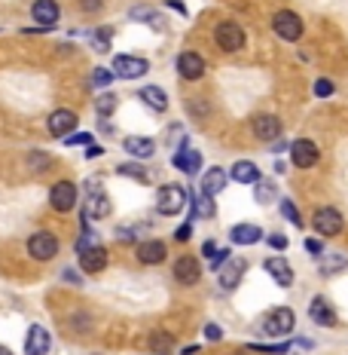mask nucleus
<instances>
[{
  "label": "nucleus",
  "instance_id": "obj_1",
  "mask_svg": "<svg viewBox=\"0 0 348 355\" xmlns=\"http://www.w3.org/2000/svg\"><path fill=\"white\" fill-rule=\"evenodd\" d=\"M187 202H190V196L181 184H165V187H159V193H156V209H159V215H165V218L181 215Z\"/></svg>",
  "mask_w": 348,
  "mask_h": 355
},
{
  "label": "nucleus",
  "instance_id": "obj_2",
  "mask_svg": "<svg viewBox=\"0 0 348 355\" xmlns=\"http://www.w3.org/2000/svg\"><path fill=\"white\" fill-rule=\"evenodd\" d=\"M294 325H296L294 309L290 307H275L266 318H263V334H269V337H287V334L294 331Z\"/></svg>",
  "mask_w": 348,
  "mask_h": 355
},
{
  "label": "nucleus",
  "instance_id": "obj_3",
  "mask_svg": "<svg viewBox=\"0 0 348 355\" xmlns=\"http://www.w3.org/2000/svg\"><path fill=\"white\" fill-rule=\"evenodd\" d=\"M272 31L278 34L281 40H287V44H296V40L303 37V19L290 10H281V12H275V19H272Z\"/></svg>",
  "mask_w": 348,
  "mask_h": 355
},
{
  "label": "nucleus",
  "instance_id": "obj_4",
  "mask_svg": "<svg viewBox=\"0 0 348 355\" xmlns=\"http://www.w3.org/2000/svg\"><path fill=\"white\" fill-rule=\"evenodd\" d=\"M150 70V61L138 59V55H113V74L119 80H134V77H144Z\"/></svg>",
  "mask_w": 348,
  "mask_h": 355
},
{
  "label": "nucleus",
  "instance_id": "obj_5",
  "mask_svg": "<svg viewBox=\"0 0 348 355\" xmlns=\"http://www.w3.org/2000/svg\"><path fill=\"white\" fill-rule=\"evenodd\" d=\"M86 193H89V209H86V215L89 218H95V221H101V218H108L110 215V196L104 193V187H101V181H86Z\"/></svg>",
  "mask_w": 348,
  "mask_h": 355
},
{
  "label": "nucleus",
  "instance_id": "obj_6",
  "mask_svg": "<svg viewBox=\"0 0 348 355\" xmlns=\"http://www.w3.org/2000/svg\"><path fill=\"white\" fill-rule=\"evenodd\" d=\"M28 254H31L34 260H52L55 254H59V239L46 230L34 233V236L28 239Z\"/></svg>",
  "mask_w": 348,
  "mask_h": 355
},
{
  "label": "nucleus",
  "instance_id": "obj_7",
  "mask_svg": "<svg viewBox=\"0 0 348 355\" xmlns=\"http://www.w3.org/2000/svg\"><path fill=\"white\" fill-rule=\"evenodd\" d=\"M214 40L223 52H238L245 46V31L236 25V22H220L214 28Z\"/></svg>",
  "mask_w": 348,
  "mask_h": 355
},
{
  "label": "nucleus",
  "instance_id": "obj_8",
  "mask_svg": "<svg viewBox=\"0 0 348 355\" xmlns=\"http://www.w3.org/2000/svg\"><path fill=\"white\" fill-rule=\"evenodd\" d=\"M318 160H321V153H318L315 141L296 138L294 144H290V162H294L296 169H311V166H318Z\"/></svg>",
  "mask_w": 348,
  "mask_h": 355
},
{
  "label": "nucleus",
  "instance_id": "obj_9",
  "mask_svg": "<svg viewBox=\"0 0 348 355\" xmlns=\"http://www.w3.org/2000/svg\"><path fill=\"white\" fill-rule=\"evenodd\" d=\"M311 227H315L321 236H339L342 233V227H345V221H342V215H339L336 209H318L315 211V218H311Z\"/></svg>",
  "mask_w": 348,
  "mask_h": 355
},
{
  "label": "nucleus",
  "instance_id": "obj_10",
  "mask_svg": "<svg viewBox=\"0 0 348 355\" xmlns=\"http://www.w3.org/2000/svg\"><path fill=\"white\" fill-rule=\"evenodd\" d=\"M76 113L74 111H68V108H61V111H52L49 113V135L52 138H68V135H74V129H76Z\"/></svg>",
  "mask_w": 348,
  "mask_h": 355
},
{
  "label": "nucleus",
  "instance_id": "obj_11",
  "mask_svg": "<svg viewBox=\"0 0 348 355\" xmlns=\"http://www.w3.org/2000/svg\"><path fill=\"white\" fill-rule=\"evenodd\" d=\"M49 205H52L55 211H70L76 205V184L59 181L52 190H49Z\"/></svg>",
  "mask_w": 348,
  "mask_h": 355
},
{
  "label": "nucleus",
  "instance_id": "obj_12",
  "mask_svg": "<svg viewBox=\"0 0 348 355\" xmlns=\"http://www.w3.org/2000/svg\"><path fill=\"white\" fill-rule=\"evenodd\" d=\"M52 346V337L43 325H31L28 328V340H25V355H46Z\"/></svg>",
  "mask_w": 348,
  "mask_h": 355
},
{
  "label": "nucleus",
  "instance_id": "obj_13",
  "mask_svg": "<svg viewBox=\"0 0 348 355\" xmlns=\"http://www.w3.org/2000/svg\"><path fill=\"white\" fill-rule=\"evenodd\" d=\"M251 129L260 141H275V138H281V119L272 117V113H260V117H254Z\"/></svg>",
  "mask_w": 348,
  "mask_h": 355
},
{
  "label": "nucleus",
  "instance_id": "obj_14",
  "mask_svg": "<svg viewBox=\"0 0 348 355\" xmlns=\"http://www.w3.org/2000/svg\"><path fill=\"white\" fill-rule=\"evenodd\" d=\"M31 16H34V22H37L40 28H52L55 22H59L61 10H59V3H55V0H34Z\"/></svg>",
  "mask_w": 348,
  "mask_h": 355
},
{
  "label": "nucleus",
  "instance_id": "obj_15",
  "mask_svg": "<svg viewBox=\"0 0 348 355\" xmlns=\"http://www.w3.org/2000/svg\"><path fill=\"white\" fill-rule=\"evenodd\" d=\"M168 258V248L159 239H147V242H138V260L147 267H156Z\"/></svg>",
  "mask_w": 348,
  "mask_h": 355
},
{
  "label": "nucleus",
  "instance_id": "obj_16",
  "mask_svg": "<svg viewBox=\"0 0 348 355\" xmlns=\"http://www.w3.org/2000/svg\"><path fill=\"white\" fill-rule=\"evenodd\" d=\"M309 316H311V322L321 325V328H336V309H333L324 297H311Z\"/></svg>",
  "mask_w": 348,
  "mask_h": 355
},
{
  "label": "nucleus",
  "instance_id": "obj_17",
  "mask_svg": "<svg viewBox=\"0 0 348 355\" xmlns=\"http://www.w3.org/2000/svg\"><path fill=\"white\" fill-rule=\"evenodd\" d=\"M177 74L183 77V80H198V77L205 74V61L198 52H181L177 55Z\"/></svg>",
  "mask_w": 348,
  "mask_h": 355
},
{
  "label": "nucleus",
  "instance_id": "obj_18",
  "mask_svg": "<svg viewBox=\"0 0 348 355\" xmlns=\"http://www.w3.org/2000/svg\"><path fill=\"white\" fill-rule=\"evenodd\" d=\"M174 166L181 169L183 175H196L198 169H202V153L193 151V147H190V141H183L181 151L174 153Z\"/></svg>",
  "mask_w": 348,
  "mask_h": 355
},
{
  "label": "nucleus",
  "instance_id": "obj_19",
  "mask_svg": "<svg viewBox=\"0 0 348 355\" xmlns=\"http://www.w3.org/2000/svg\"><path fill=\"white\" fill-rule=\"evenodd\" d=\"M245 269H247V260H229L223 269L217 273V282H220V288L223 291H232V288H238V282H241V276H245Z\"/></svg>",
  "mask_w": 348,
  "mask_h": 355
},
{
  "label": "nucleus",
  "instance_id": "obj_20",
  "mask_svg": "<svg viewBox=\"0 0 348 355\" xmlns=\"http://www.w3.org/2000/svg\"><path fill=\"white\" fill-rule=\"evenodd\" d=\"M198 276H202V264H198L196 258H190V254L174 264V279L181 282V285H196Z\"/></svg>",
  "mask_w": 348,
  "mask_h": 355
},
{
  "label": "nucleus",
  "instance_id": "obj_21",
  "mask_svg": "<svg viewBox=\"0 0 348 355\" xmlns=\"http://www.w3.org/2000/svg\"><path fill=\"white\" fill-rule=\"evenodd\" d=\"M123 151L134 156V160H150L156 153V141L153 138H141V135H129V138L123 141Z\"/></svg>",
  "mask_w": 348,
  "mask_h": 355
},
{
  "label": "nucleus",
  "instance_id": "obj_22",
  "mask_svg": "<svg viewBox=\"0 0 348 355\" xmlns=\"http://www.w3.org/2000/svg\"><path fill=\"white\" fill-rule=\"evenodd\" d=\"M263 267H266V273L272 276V279L278 282L281 288L294 285V267H290L284 258H266V264H263Z\"/></svg>",
  "mask_w": 348,
  "mask_h": 355
},
{
  "label": "nucleus",
  "instance_id": "obj_23",
  "mask_svg": "<svg viewBox=\"0 0 348 355\" xmlns=\"http://www.w3.org/2000/svg\"><path fill=\"white\" fill-rule=\"evenodd\" d=\"M80 267L86 269V273H101V269L108 267V251H104L101 245L86 248V251L80 254Z\"/></svg>",
  "mask_w": 348,
  "mask_h": 355
},
{
  "label": "nucleus",
  "instance_id": "obj_24",
  "mask_svg": "<svg viewBox=\"0 0 348 355\" xmlns=\"http://www.w3.org/2000/svg\"><path fill=\"white\" fill-rule=\"evenodd\" d=\"M229 178H232L236 184H257V181H260V169L254 166L251 160H238L236 166L229 169Z\"/></svg>",
  "mask_w": 348,
  "mask_h": 355
},
{
  "label": "nucleus",
  "instance_id": "obj_25",
  "mask_svg": "<svg viewBox=\"0 0 348 355\" xmlns=\"http://www.w3.org/2000/svg\"><path fill=\"white\" fill-rule=\"evenodd\" d=\"M229 239L236 245H254V242H260L263 239V230L257 224H238V227H232L229 230Z\"/></svg>",
  "mask_w": 348,
  "mask_h": 355
},
{
  "label": "nucleus",
  "instance_id": "obj_26",
  "mask_svg": "<svg viewBox=\"0 0 348 355\" xmlns=\"http://www.w3.org/2000/svg\"><path fill=\"white\" fill-rule=\"evenodd\" d=\"M226 181H229V178H226V172L223 169H208V172H205V178H202V193L205 196H217L220 190L226 187Z\"/></svg>",
  "mask_w": 348,
  "mask_h": 355
},
{
  "label": "nucleus",
  "instance_id": "obj_27",
  "mask_svg": "<svg viewBox=\"0 0 348 355\" xmlns=\"http://www.w3.org/2000/svg\"><path fill=\"white\" fill-rule=\"evenodd\" d=\"M141 102L150 104L153 111H165L168 108V95H165V89H159V86H144L141 89Z\"/></svg>",
  "mask_w": 348,
  "mask_h": 355
},
{
  "label": "nucleus",
  "instance_id": "obj_28",
  "mask_svg": "<svg viewBox=\"0 0 348 355\" xmlns=\"http://www.w3.org/2000/svg\"><path fill=\"white\" fill-rule=\"evenodd\" d=\"M147 346H150L156 355H168V352L174 349V337L168 331H153L150 340H147Z\"/></svg>",
  "mask_w": 348,
  "mask_h": 355
},
{
  "label": "nucleus",
  "instance_id": "obj_29",
  "mask_svg": "<svg viewBox=\"0 0 348 355\" xmlns=\"http://www.w3.org/2000/svg\"><path fill=\"white\" fill-rule=\"evenodd\" d=\"M190 209H193V218H214V196H193V190H190Z\"/></svg>",
  "mask_w": 348,
  "mask_h": 355
},
{
  "label": "nucleus",
  "instance_id": "obj_30",
  "mask_svg": "<svg viewBox=\"0 0 348 355\" xmlns=\"http://www.w3.org/2000/svg\"><path fill=\"white\" fill-rule=\"evenodd\" d=\"M254 196H257L260 205H269L275 196H278V187H275V181H263L260 178V181L254 184Z\"/></svg>",
  "mask_w": 348,
  "mask_h": 355
},
{
  "label": "nucleus",
  "instance_id": "obj_31",
  "mask_svg": "<svg viewBox=\"0 0 348 355\" xmlns=\"http://www.w3.org/2000/svg\"><path fill=\"white\" fill-rule=\"evenodd\" d=\"M116 175H125V178H132V181H141V184L150 181L147 169H144V166H138V162H123V166H116Z\"/></svg>",
  "mask_w": 348,
  "mask_h": 355
},
{
  "label": "nucleus",
  "instance_id": "obj_32",
  "mask_svg": "<svg viewBox=\"0 0 348 355\" xmlns=\"http://www.w3.org/2000/svg\"><path fill=\"white\" fill-rule=\"evenodd\" d=\"M345 267H348V258H342V254H330V258L321 260V276H333Z\"/></svg>",
  "mask_w": 348,
  "mask_h": 355
},
{
  "label": "nucleus",
  "instance_id": "obj_33",
  "mask_svg": "<svg viewBox=\"0 0 348 355\" xmlns=\"http://www.w3.org/2000/svg\"><path fill=\"white\" fill-rule=\"evenodd\" d=\"M110 34H113V28H95V31H92V46H95L98 52H108Z\"/></svg>",
  "mask_w": 348,
  "mask_h": 355
},
{
  "label": "nucleus",
  "instance_id": "obj_34",
  "mask_svg": "<svg viewBox=\"0 0 348 355\" xmlns=\"http://www.w3.org/2000/svg\"><path fill=\"white\" fill-rule=\"evenodd\" d=\"M132 19H134V22H147V25H153V28H162V19L156 16L153 10H147V6H138V10H132Z\"/></svg>",
  "mask_w": 348,
  "mask_h": 355
},
{
  "label": "nucleus",
  "instance_id": "obj_35",
  "mask_svg": "<svg viewBox=\"0 0 348 355\" xmlns=\"http://www.w3.org/2000/svg\"><path fill=\"white\" fill-rule=\"evenodd\" d=\"M116 80V74L108 68H95L92 70V86H98V89H104V86H110V83Z\"/></svg>",
  "mask_w": 348,
  "mask_h": 355
},
{
  "label": "nucleus",
  "instance_id": "obj_36",
  "mask_svg": "<svg viewBox=\"0 0 348 355\" xmlns=\"http://www.w3.org/2000/svg\"><path fill=\"white\" fill-rule=\"evenodd\" d=\"M247 352H269V355H284L290 349V343H275V346H263V343H251V346H245Z\"/></svg>",
  "mask_w": 348,
  "mask_h": 355
},
{
  "label": "nucleus",
  "instance_id": "obj_37",
  "mask_svg": "<svg viewBox=\"0 0 348 355\" xmlns=\"http://www.w3.org/2000/svg\"><path fill=\"white\" fill-rule=\"evenodd\" d=\"M116 95H101V98H98V102H95V111L98 113H101V117H110V113L113 111H116Z\"/></svg>",
  "mask_w": 348,
  "mask_h": 355
},
{
  "label": "nucleus",
  "instance_id": "obj_38",
  "mask_svg": "<svg viewBox=\"0 0 348 355\" xmlns=\"http://www.w3.org/2000/svg\"><path fill=\"white\" fill-rule=\"evenodd\" d=\"M281 215L287 218L294 227H303V218H300V211H296V205L290 202V200H281Z\"/></svg>",
  "mask_w": 348,
  "mask_h": 355
},
{
  "label": "nucleus",
  "instance_id": "obj_39",
  "mask_svg": "<svg viewBox=\"0 0 348 355\" xmlns=\"http://www.w3.org/2000/svg\"><path fill=\"white\" fill-rule=\"evenodd\" d=\"M61 141H65V144L68 147H76V144H92V135L89 132H74V135H68V138H61Z\"/></svg>",
  "mask_w": 348,
  "mask_h": 355
},
{
  "label": "nucleus",
  "instance_id": "obj_40",
  "mask_svg": "<svg viewBox=\"0 0 348 355\" xmlns=\"http://www.w3.org/2000/svg\"><path fill=\"white\" fill-rule=\"evenodd\" d=\"M315 95H318V98H330V95H333V83L327 80V77H321V80L315 83Z\"/></svg>",
  "mask_w": 348,
  "mask_h": 355
},
{
  "label": "nucleus",
  "instance_id": "obj_41",
  "mask_svg": "<svg viewBox=\"0 0 348 355\" xmlns=\"http://www.w3.org/2000/svg\"><path fill=\"white\" fill-rule=\"evenodd\" d=\"M226 260H229V248H220V251L214 254V258H211V269H217V273H220Z\"/></svg>",
  "mask_w": 348,
  "mask_h": 355
},
{
  "label": "nucleus",
  "instance_id": "obj_42",
  "mask_svg": "<svg viewBox=\"0 0 348 355\" xmlns=\"http://www.w3.org/2000/svg\"><path fill=\"white\" fill-rule=\"evenodd\" d=\"M305 251H309L311 258H321V254H324V242H321V239H305Z\"/></svg>",
  "mask_w": 348,
  "mask_h": 355
},
{
  "label": "nucleus",
  "instance_id": "obj_43",
  "mask_svg": "<svg viewBox=\"0 0 348 355\" xmlns=\"http://www.w3.org/2000/svg\"><path fill=\"white\" fill-rule=\"evenodd\" d=\"M190 236H193V215H190V221H187V224L181 227V230L174 233V239H177V242H187Z\"/></svg>",
  "mask_w": 348,
  "mask_h": 355
},
{
  "label": "nucleus",
  "instance_id": "obj_44",
  "mask_svg": "<svg viewBox=\"0 0 348 355\" xmlns=\"http://www.w3.org/2000/svg\"><path fill=\"white\" fill-rule=\"evenodd\" d=\"M266 242L272 245V248H278V251H284V248H287V236H281V233H272Z\"/></svg>",
  "mask_w": 348,
  "mask_h": 355
},
{
  "label": "nucleus",
  "instance_id": "obj_45",
  "mask_svg": "<svg viewBox=\"0 0 348 355\" xmlns=\"http://www.w3.org/2000/svg\"><path fill=\"white\" fill-rule=\"evenodd\" d=\"M86 156H89V160H98V156H104V147H101V144H95V141H92V144L86 147Z\"/></svg>",
  "mask_w": 348,
  "mask_h": 355
},
{
  "label": "nucleus",
  "instance_id": "obj_46",
  "mask_svg": "<svg viewBox=\"0 0 348 355\" xmlns=\"http://www.w3.org/2000/svg\"><path fill=\"white\" fill-rule=\"evenodd\" d=\"M205 337H208V340H214V343H217V340L223 337V331H220L217 325H208V328H205Z\"/></svg>",
  "mask_w": 348,
  "mask_h": 355
},
{
  "label": "nucleus",
  "instance_id": "obj_47",
  "mask_svg": "<svg viewBox=\"0 0 348 355\" xmlns=\"http://www.w3.org/2000/svg\"><path fill=\"white\" fill-rule=\"evenodd\" d=\"M49 162H52V160H49V156H40V153H34V156H31V166H34V169H40V166L46 169Z\"/></svg>",
  "mask_w": 348,
  "mask_h": 355
},
{
  "label": "nucleus",
  "instance_id": "obj_48",
  "mask_svg": "<svg viewBox=\"0 0 348 355\" xmlns=\"http://www.w3.org/2000/svg\"><path fill=\"white\" fill-rule=\"evenodd\" d=\"M217 251H220V248H217L214 242H211V239H208V242H205V245H202V254H205V258H208V260H211V258H214V254H217Z\"/></svg>",
  "mask_w": 348,
  "mask_h": 355
},
{
  "label": "nucleus",
  "instance_id": "obj_49",
  "mask_svg": "<svg viewBox=\"0 0 348 355\" xmlns=\"http://www.w3.org/2000/svg\"><path fill=\"white\" fill-rule=\"evenodd\" d=\"M61 276H65V282H74V285H83V279H80V276H76V269H70V267H68Z\"/></svg>",
  "mask_w": 348,
  "mask_h": 355
},
{
  "label": "nucleus",
  "instance_id": "obj_50",
  "mask_svg": "<svg viewBox=\"0 0 348 355\" xmlns=\"http://www.w3.org/2000/svg\"><path fill=\"white\" fill-rule=\"evenodd\" d=\"M83 10H86V12H95V10H101V0H83Z\"/></svg>",
  "mask_w": 348,
  "mask_h": 355
},
{
  "label": "nucleus",
  "instance_id": "obj_51",
  "mask_svg": "<svg viewBox=\"0 0 348 355\" xmlns=\"http://www.w3.org/2000/svg\"><path fill=\"white\" fill-rule=\"evenodd\" d=\"M168 6H172V10H177V12H181V16H187V6H183L181 0H168Z\"/></svg>",
  "mask_w": 348,
  "mask_h": 355
},
{
  "label": "nucleus",
  "instance_id": "obj_52",
  "mask_svg": "<svg viewBox=\"0 0 348 355\" xmlns=\"http://www.w3.org/2000/svg\"><path fill=\"white\" fill-rule=\"evenodd\" d=\"M196 352H198L196 343H190V346H183V349H181V355H196Z\"/></svg>",
  "mask_w": 348,
  "mask_h": 355
},
{
  "label": "nucleus",
  "instance_id": "obj_53",
  "mask_svg": "<svg viewBox=\"0 0 348 355\" xmlns=\"http://www.w3.org/2000/svg\"><path fill=\"white\" fill-rule=\"evenodd\" d=\"M193 111H196V113H208V108H205V102H193Z\"/></svg>",
  "mask_w": 348,
  "mask_h": 355
},
{
  "label": "nucleus",
  "instance_id": "obj_54",
  "mask_svg": "<svg viewBox=\"0 0 348 355\" xmlns=\"http://www.w3.org/2000/svg\"><path fill=\"white\" fill-rule=\"evenodd\" d=\"M0 355H12L10 349H6V346H0Z\"/></svg>",
  "mask_w": 348,
  "mask_h": 355
},
{
  "label": "nucleus",
  "instance_id": "obj_55",
  "mask_svg": "<svg viewBox=\"0 0 348 355\" xmlns=\"http://www.w3.org/2000/svg\"><path fill=\"white\" fill-rule=\"evenodd\" d=\"M238 355H241V352H238Z\"/></svg>",
  "mask_w": 348,
  "mask_h": 355
}]
</instances>
